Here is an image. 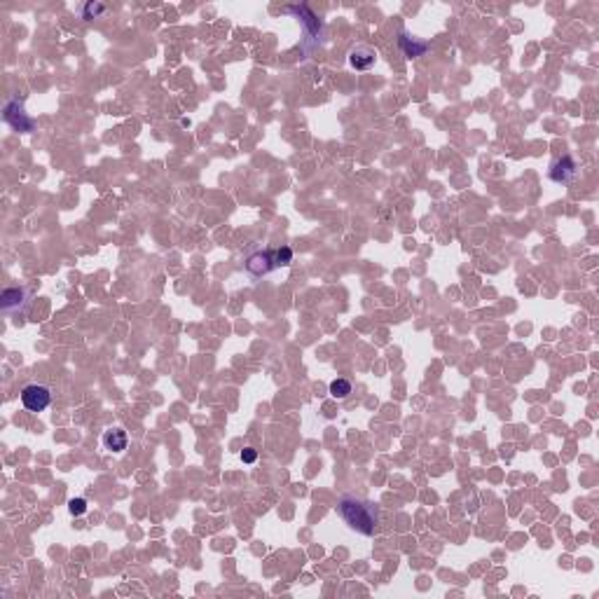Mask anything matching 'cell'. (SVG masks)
I'll return each mask as SVG.
<instances>
[{
    "mask_svg": "<svg viewBox=\"0 0 599 599\" xmlns=\"http://www.w3.org/2000/svg\"><path fill=\"white\" fill-rule=\"evenodd\" d=\"M351 394V382L349 379H335V382H330V396L332 398H347Z\"/></svg>",
    "mask_w": 599,
    "mask_h": 599,
    "instance_id": "11",
    "label": "cell"
},
{
    "mask_svg": "<svg viewBox=\"0 0 599 599\" xmlns=\"http://www.w3.org/2000/svg\"><path fill=\"white\" fill-rule=\"evenodd\" d=\"M68 512H71L73 517L84 515V512H87V498H82V496L71 498V501H68Z\"/></svg>",
    "mask_w": 599,
    "mask_h": 599,
    "instance_id": "14",
    "label": "cell"
},
{
    "mask_svg": "<svg viewBox=\"0 0 599 599\" xmlns=\"http://www.w3.org/2000/svg\"><path fill=\"white\" fill-rule=\"evenodd\" d=\"M258 459V450L256 448H246V450H242V461L244 464H253Z\"/></svg>",
    "mask_w": 599,
    "mask_h": 599,
    "instance_id": "15",
    "label": "cell"
},
{
    "mask_svg": "<svg viewBox=\"0 0 599 599\" xmlns=\"http://www.w3.org/2000/svg\"><path fill=\"white\" fill-rule=\"evenodd\" d=\"M105 10H108V8H105L103 3H87L82 8V19H87V22H89V19H98Z\"/></svg>",
    "mask_w": 599,
    "mask_h": 599,
    "instance_id": "13",
    "label": "cell"
},
{
    "mask_svg": "<svg viewBox=\"0 0 599 599\" xmlns=\"http://www.w3.org/2000/svg\"><path fill=\"white\" fill-rule=\"evenodd\" d=\"M550 181L555 183H571L578 178V162L571 155H562L557 157L555 162L550 164V171H548Z\"/></svg>",
    "mask_w": 599,
    "mask_h": 599,
    "instance_id": "6",
    "label": "cell"
},
{
    "mask_svg": "<svg viewBox=\"0 0 599 599\" xmlns=\"http://www.w3.org/2000/svg\"><path fill=\"white\" fill-rule=\"evenodd\" d=\"M398 47L403 50V54L408 59H419L431 50V45L426 43V40H419L417 36H412L408 31H401L398 33Z\"/></svg>",
    "mask_w": 599,
    "mask_h": 599,
    "instance_id": "8",
    "label": "cell"
},
{
    "mask_svg": "<svg viewBox=\"0 0 599 599\" xmlns=\"http://www.w3.org/2000/svg\"><path fill=\"white\" fill-rule=\"evenodd\" d=\"M103 448L112 452V454H122V452L126 450V445H129V436H126L124 429H119V426H112V429H108L101 438Z\"/></svg>",
    "mask_w": 599,
    "mask_h": 599,
    "instance_id": "10",
    "label": "cell"
},
{
    "mask_svg": "<svg viewBox=\"0 0 599 599\" xmlns=\"http://www.w3.org/2000/svg\"><path fill=\"white\" fill-rule=\"evenodd\" d=\"M337 515L349 524L351 529L363 536H375L379 529V510L375 503L363 501L351 494H344L337 501Z\"/></svg>",
    "mask_w": 599,
    "mask_h": 599,
    "instance_id": "1",
    "label": "cell"
},
{
    "mask_svg": "<svg viewBox=\"0 0 599 599\" xmlns=\"http://www.w3.org/2000/svg\"><path fill=\"white\" fill-rule=\"evenodd\" d=\"M246 269H249L251 274H256V276H265V274H269V272H274L276 269L274 249L258 251V253H253V256H249V258H246Z\"/></svg>",
    "mask_w": 599,
    "mask_h": 599,
    "instance_id": "7",
    "label": "cell"
},
{
    "mask_svg": "<svg viewBox=\"0 0 599 599\" xmlns=\"http://www.w3.org/2000/svg\"><path fill=\"white\" fill-rule=\"evenodd\" d=\"M377 61V52L368 47V45H356L354 50L349 52V66L356 71H370Z\"/></svg>",
    "mask_w": 599,
    "mask_h": 599,
    "instance_id": "9",
    "label": "cell"
},
{
    "mask_svg": "<svg viewBox=\"0 0 599 599\" xmlns=\"http://www.w3.org/2000/svg\"><path fill=\"white\" fill-rule=\"evenodd\" d=\"M29 302H31V288H26V286L5 288L3 295H0V307H3V311H8V314H12V311H26Z\"/></svg>",
    "mask_w": 599,
    "mask_h": 599,
    "instance_id": "5",
    "label": "cell"
},
{
    "mask_svg": "<svg viewBox=\"0 0 599 599\" xmlns=\"http://www.w3.org/2000/svg\"><path fill=\"white\" fill-rule=\"evenodd\" d=\"M3 119L15 131H19V134H31V131L36 129V119L26 112L24 103L19 101V98H10V101L3 105Z\"/></svg>",
    "mask_w": 599,
    "mask_h": 599,
    "instance_id": "2",
    "label": "cell"
},
{
    "mask_svg": "<svg viewBox=\"0 0 599 599\" xmlns=\"http://www.w3.org/2000/svg\"><path fill=\"white\" fill-rule=\"evenodd\" d=\"M286 12H293V15L297 17V22L304 26V33H307L314 43H318V40L323 38V22L307 8V5H290V8H286Z\"/></svg>",
    "mask_w": 599,
    "mask_h": 599,
    "instance_id": "4",
    "label": "cell"
},
{
    "mask_svg": "<svg viewBox=\"0 0 599 599\" xmlns=\"http://www.w3.org/2000/svg\"><path fill=\"white\" fill-rule=\"evenodd\" d=\"M22 405L29 412H45L52 405V389L45 384H26L22 389Z\"/></svg>",
    "mask_w": 599,
    "mask_h": 599,
    "instance_id": "3",
    "label": "cell"
},
{
    "mask_svg": "<svg viewBox=\"0 0 599 599\" xmlns=\"http://www.w3.org/2000/svg\"><path fill=\"white\" fill-rule=\"evenodd\" d=\"M290 262H293V249H290V246H279V249H274V265H276V269H279V267H288Z\"/></svg>",
    "mask_w": 599,
    "mask_h": 599,
    "instance_id": "12",
    "label": "cell"
}]
</instances>
